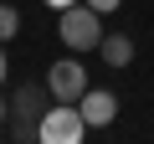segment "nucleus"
<instances>
[{
  "label": "nucleus",
  "instance_id": "8",
  "mask_svg": "<svg viewBox=\"0 0 154 144\" xmlns=\"http://www.w3.org/2000/svg\"><path fill=\"white\" fill-rule=\"evenodd\" d=\"M88 5H93L98 16H108V11H118V5H123V0H88Z\"/></svg>",
  "mask_w": 154,
  "mask_h": 144
},
{
  "label": "nucleus",
  "instance_id": "3",
  "mask_svg": "<svg viewBox=\"0 0 154 144\" xmlns=\"http://www.w3.org/2000/svg\"><path fill=\"white\" fill-rule=\"evenodd\" d=\"M88 134V118L77 103H51L41 113V144H82Z\"/></svg>",
  "mask_w": 154,
  "mask_h": 144
},
{
  "label": "nucleus",
  "instance_id": "10",
  "mask_svg": "<svg viewBox=\"0 0 154 144\" xmlns=\"http://www.w3.org/2000/svg\"><path fill=\"white\" fill-rule=\"evenodd\" d=\"M46 5H51V11H67V5H77V0H46Z\"/></svg>",
  "mask_w": 154,
  "mask_h": 144
},
{
  "label": "nucleus",
  "instance_id": "4",
  "mask_svg": "<svg viewBox=\"0 0 154 144\" xmlns=\"http://www.w3.org/2000/svg\"><path fill=\"white\" fill-rule=\"evenodd\" d=\"M46 88H51V98H57V103H77V98L88 93V67L77 62V57L51 62V67H46Z\"/></svg>",
  "mask_w": 154,
  "mask_h": 144
},
{
  "label": "nucleus",
  "instance_id": "11",
  "mask_svg": "<svg viewBox=\"0 0 154 144\" xmlns=\"http://www.w3.org/2000/svg\"><path fill=\"white\" fill-rule=\"evenodd\" d=\"M0 83H5V41H0Z\"/></svg>",
  "mask_w": 154,
  "mask_h": 144
},
{
  "label": "nucleus",
  "instance_id": "6",
  "mask_svg": "<svg viewBox=\"0 0 154 144\" xmlns=\"http://www.w3.org/2000/svg\"><path fill=\"white\" fill-rule=\"evenodd\" d=\"M98 52H103L108 67H128V62H134V36H128V31H103Z\"/></svg>",
  "mask_w": 154,
  "mask_h": 144
},
{
  "label": "nucleus",
  "instance_id": "1",
  "mask_svg": "<svg viewBox=\"0 0 154 144\" xmlns=\"http://www.w3.org/2000/svg\"><path fill=\"white\" fill-rule=\"evenodd\" d=\"M51 103H57V98H51L46 77H41V83H21V88L11 93V118H5V134H11L16 144H36V139H41V113H46Z\"/></svg>",
  "mask_w": 154,
  "mask_h": 144
},
{
  "label": "nucleus",
  "instance_id": "5",
  "mask_svg": "<svg viewBox=\"0 0 154 144\" xmlns=\"http://www.w3.org/2000/svg\"><path fill=\"white\" fill-rule=\"evenodd\" d=\"M77 108H82L88 129H108V124L118 118V98H113L108 88H88L82 98H77Z\"/></svg>",
  "mask_w": 154,
  "mask_h": 144
},
{
  "label": "nucleus",
  "instance_id": "9",
  "mask_svg": "<svg viewBox=\"0 0 154 144\" xmlns=\"http://www.w3.org/2000/svg\"><path fill=\"white\" fill-rule=\"evenodd\" d=\"M5 118H11V98H0V134H5Z\"/></svg>",
  "mask_w": 154,
  "mask_h": 144
},
{
  "label": "nucleus",
  "instance_id": "2",
  "mask_svg": "<svg viewBox=\"0 0 154 144\" xmlns=\"http://www.w3.org/2000/svg\"><path fill=\"white\" fill-rule=\"evenodd\" d=\"M57 36H62V46H67V52H98V41H103V16L88 5V0H77V5H67V11H62Z\"/></svg>",
  "mask_w": 154,
  "mask_h": 144
},
{
  "label": "nucleus",
  "instance_id": "7",
  "mask_svg": "<svg viewBox=\"0 0 154 144\" xmlns=\"http://www.w3.org/2000/svg\"><path fill=\"white\" fill-rule=\"evenodd\" d=\"M11 36H21V11L16 5H0V41H11Z\"/></svg>",
  "mask_w": 154,
  "mask_h": 144
}]
</instances>
